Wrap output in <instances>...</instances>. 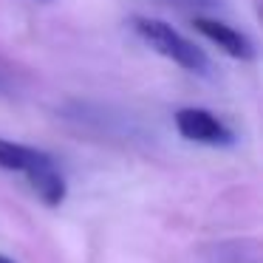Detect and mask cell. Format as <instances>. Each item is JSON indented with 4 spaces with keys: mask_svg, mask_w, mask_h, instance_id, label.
<instances>
[{
    "mask_svg": "<svg viewBox=\"0 0 263 263\" xmlns=\"http://www.w3.org/2000/svg\"><path fill=\"white\" fill-rule=\"evenodd\" d=\"M195 29H198V34H204L206 40L212 43V46L218 48V51H223L227 57L232 60H255V43L249 40V37L243 34V31L232 29V26L221 23V20H210V17H195Z\"/></svg>",
    "mask_w": 263,
    "mask_h": 263,
    "instance_id": "cell-4",
    "label": "cell"
},
{
    "mask_svg": "<svg viewBox=\"0 0 263 263\" xmlns=\"http://www.w3.org/2000/svg\"><path fill=\"white\" fill-rule=\"evenodd\" d=\"M173 119H176V130L187 142L206 144V147H229V144H235L232 127L206 108H181L176 110Z\"/></svg>",
    "mask_w": 263,
    "mask_h": 263,
    "instance_id": "cell-3",
    "label": "cell"
},
{
    "mask_svg": "<svg viewBox=\"0 0 263 263\" xmlns=\"http://www.w3.org/2000/svg\"><path fill=\"white\" fill-rule=\"evenodd\" d=\"M0 170L20 173L31 193L46 206H60L65 201V193H68L65 176L46 150L12 142V139H0Z\"/></svg>",
    "mask_w": 263,
    "mask_h": 263,
    "instance_id": "cell-1",
    "label": "cell"
},
{
    "mask_svg": "<svg viewBox=\"0 0 263 263\" xmlns=\"http://www.w3.org/2000/svg\"><path fill=\"white\" fill-rule=\"evenodd\" d=\"M161 3H170V6H193V0H161Z\"/></svg>",
    "mask_w": 263,
    "mask_h": 263,
    "instance_id": "cell-5",
    "label": "cell"
},
{
    "mask_svg": "<svg viewBox=\"0 0 263 263\" xmlns=\"http://www.w3.org/2000/svg\"><path fill=\"white\" fill-rule=\"evenodd\" d=\"M0 88H3V80H0Z\"/></svg>",
    "mask_w": 263,
    "mask_h": 263,
    "instance_id": "cell-8",
    "label": "cell"
},
{
    "mask_svg": "<svg viewBox=\"0 0 263 263\" xmlns=\"http://www.w3.org/2000/svg\"><path fill=\"white\" fill-rule=\"evenodd\" d=\"M34 3H48V0H34Z\"/></svg>",
    "mask_w": 263,
    "mask_h": 263,
    "instance_id": "cell-7",
    "label": "cell"
},
{
    "mask_svg": "<svg viewBox=\"0 0 263 263\" xmlns=\"http://www.w3.org/2000/svg\"><path fill=\"white\" fill-rule=\"evenodd\" d=\"M133 31L144 46H150L156 54L164 60L176 63L178 68L190 71V74H210V57L201 46H195L187 34L173 29L170 23L156 17H133Z\"/></svg>",
    "mask_w": 263,
    "mask_h": 263,
    "instance_id": "cell-2",
    "label": "cell"
},
{
    "mask_svg": "<svg viewBox=\"0 0 263 263\" xmlns=\"http://www.w3.org/2000/svg\"><path fill=\"white\" fill-rule=\"evenodd\" d=\"M0 263H17V260H12L9 255H0Z\"/></svg>",
    "mask_w": 263,
    "mask_h": 263,
    "instance_id": "cell-6",
    "label": "cell"
}]
</instances>
